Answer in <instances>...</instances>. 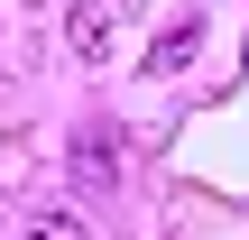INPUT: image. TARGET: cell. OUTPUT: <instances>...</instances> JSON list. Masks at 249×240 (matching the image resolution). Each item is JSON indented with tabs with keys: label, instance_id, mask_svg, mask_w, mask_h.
<instances>
[{
	"label": "cell",
	"instance_id": "1",
	"mask_svg": "<svg viewBox=\"0 0 249 240\" xmlns=\"http://www.w3.org/2000/svg\"><path fill=\"white\" fill-rule=\"evenodd\" d=\"M65 46H74L83 65H102V55L120 46V0H74V9H65Z\"/></svg>",
	"mask_w": 249,
	"mask_h": 240
},
{
	"label": "cell",
	"instance_id": "3",
	"mask_svg": "<svg viewBox=\"0 0 249 240\" xmlns=\"http://www.w3.org/2000/svg\"><path fill=\"white\" fill-rule=\"evenodd\" d=\"M194 46H203V18H176V28L148 46V74H176V65H194Z\"/></svg>",
	"mask_w": 249,
	"mask_h": 240
},
{
	"label": "cell",
	"instance_id": "4",
	"mask_svg": "<svg viewBox=\"0 0 249 240\" xmlns=\"http://www.w3.org/2000/svg\"><path fill=\"white\" fill-rule=\"evenodd\" d=\"M18 240H92V231H83L74 213H28V222H18Z\"/></svg>",
	"mask_w": 249,
	"mask_h": 240
},
{
	"label": "cell",
	"instance_id": "2",
	"mask_svg": "<svg viewBox=\"0 0 249 240\" xmlns=\"http://www.w3.org/2000/svg\"><path fill=\"white\" fill-rule=\"evenodd\" d=\"M111 176H120L111 129H83V139H74V185H111Z\"/></svg>",
	"mask_w": 249,
	"mask_h": 240
}]
</instances>
